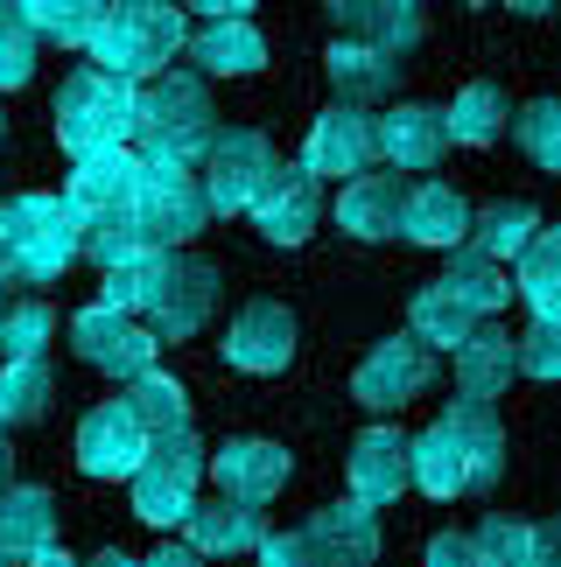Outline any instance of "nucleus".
<instances>
[{
	"label": "nucleus",
	"instance_id": "obj_1",
	"mask_svg": "<svg viewBox=\"0 0 561 567\" xmlns=\"http://www.w3.org/2000/svg\"><path fill=\"white\" fill-rule=\"evenodd\" d=\"M78 267V217L50 189L0 204V288H50Z\"/></svg>",
	"mask_w": 561,
	"mask_h": 567
},
{
	"label": "nucleus",
	"instance_id": "obj_2",
	"mask_svg": "<svg viewBox=\"0 0 561 567\" xmlns=\"http://www.w3.org/2000/svg\"><path fill=\"white\" fill-rule=\"evenodd\" d=\"M211 134H218V105H211L204 78H190V71L141 78V92H134V134H126V141H141V162H183V168H197Z\"/></svg>",
	"mask_w": 561,
	"mask_h": 567
},
{
	"label": "nucleus",
	"instance_id": "obj_3",
	"mask_svg": "<svg viewBox=\"0 0 561 567\" xmlns=\"http://www.w3.org/2000/svg\"><path fill=\"white\" fill-rule=\"evenodd\" d=\"M183 8H169V0H113V8H99L84 50H92V71L141 84L183 56Z\"/></svg>",
	"mask_w": 561,
	"mask_h": 567
},
{
	"label": "nucleus",
	"instance_id": "obj_4",
	"mask_svg": "<svg viewBox=\"0 0 561 567\" xmlns=\"http://www.w3.org/2000/svg\"><path fill=\"white\" fill-rule=\"evenodd\" d=\"M57 141L63 155H99V147H126L134 134V84L126 78H105V71H71L57 84Z\"/></svg>",
	"mask_w": 561,
	"mask_h": 567
},
{
	"label": "nucleus",
	"instance_id": "obj_5",
	"mask_svg": "<svg viewBox=\"0 0 561 567\" xmlns=\"http://www.w3.org/2000/svg\"><path fill=\"white\" fill-rule=\"evenodd\" d=\"M204 183H197V168H183V162H141V176H134V204H126V225H134L141 246H155V252H176L190 246V238L204 231Z\"/></svg>",
	"mask_w": 561,
	"mask_h": 567
},
{
	"label": "nucleus",
	"instance_id": "obj_6",
	"mask_svg": "<svg viewBox=\"0 0 561 567\" xmlns=\"http://www.w3.org/2000/svg\"><path fill=\"white\" fill-rule=\"evenodd\" d=\"M197 484H204V442L190 427L176 434H147L134 476H126V491H134V518L147 526H183V512L197 505Z\"/></svg>",
	"mask_w": 561,
	"mask_h": 567
},
{
	"label": "nucleus",
	"instance_id": "obj_7",
	"mask_svg": "<svg viewBox=\"0 0 561 567\" xmlns=\"http://www.w3.org/2000/svg\"><path fill=\"white\" fill-rule=\"evenodd\" d=\"M211 309H218V267H204L197 252H155V280H147V295H141V309L147 316L141 330L155 337V343H183V337H197Z\"/></svg>",
	"mask_w": 561,
	"mask_h": 567
},
{
	"label": "nucleus",
	"instance_id": "obj_8",
	"mask_svg": "<svg viewBox=\"0 0 561 567\" xmlns=\"http://www.w3.org/2000/svg\"><path fill=\"white\" fill-rule=\"evenodd\" d=\"M274 176V147L267 134H253V126H225V134H211L204 147V204L211 217H239L253 210V196H261V183Z\"/></svg>",
	"mask_w": 561,
	"mask_h": 567
},
{
	"label": "nucleus",
	"instance_id": "obj_9",
	"mask_svg": "<svg viewBox=\"0 0 561 567\" xmlns=\"http://www.w3.org/2000/svg\"><path fill=\"white\" fill-rule=\"evenodd\" d=\"M428 379H436V351L407 330V337H386V343H373V351L358 358L351 400L373 406V413H400L407 400H421V392H428Z\"/></svg>",
	"mask_w": 561,
	"mask_h": 567
},
{
	"label": "nucleus",
	"instance_id": "obj_10",
	"mask_svg": "<svg viewBox=\"0 0 561 567\" xmlns=\"http://www.w3.org/2000/svg\"><path fill=\"white\" fill-rule=\"evenodd\" d=\"M71 351L92 364V372L134 385L141 372H155V351H162V343L147 337L134 316H120V309H105V301H92V309L71 316Z\"/></svg>",
	"mask_w": 561,
	"mask_h": 567
},
{
	"label": "nucleus",
	"instance_id": "obj_11",
	"mask_svg": "<svg viewBox=\"0 0 561 567\" xmlns=\"http://www.w3.org/2000/svg\"><path fill=\"white\" fill-rule=\"evenodd\" d=\"M134 176L141 155L134 147H99V155H71V176H63V210L84 225H105V217H126L134 204Z\"/></svg>",
	"mask_w": 561,
	"mask_h": 567
},
{
	"label": "nucleus",
	"instance_id": "obj_12",
	"mask_svg": "<svg viewBox=\"0 0 561 567\" xmlns=\"http://www.w3.org/2000/svg\"><path fill=\"white\" fill-rule=\"evenodd\" d=\"M204 476L218 484V497H232V505H274L280 484H288V449L280 442H261V434H246V442H225L204 455Z\"/></svg>",
	"mask_w": 561,
	"mask_h": 567
},
{
	"label": "nucleus",
	"instance_id": "obj_13",
	"mask_svg": "<svg viewBox=\"0 0 561 567\" xmlns=\"http://www.w3.org/2000/svg\"><path fill=\"white\" fill-rule=\"evenodd\" d=\"M246 217L261 225V238H274V246H302V238L323 225V183L302 162H274V176L261 183Z\"/></svg>",
	"mask_w": 561,
	"mask_h": 567
},
{
	"label": "nucleus",
	"instance_id": "obj_14",
	"mask_svg": "<svg viewBox=\"0 0 561 567\" xmlns=\"http://www.w3.org/2000/svg\"><path fill=\"white\" fill-rule=\"evenodd\" d=\"M141 449H147V427L126 413V400H105V406L84 413V427H78V470H84V476H99V484L134 476Z\"/></svg>",
	"mask_w": 561,
	"mask_h": 567
},
{
	"label": "nucleus",
	"instance_id": "obj_15",
	"mask_svg": "<svg viewBox=\"0 0 561 567\" xmlns=\"http://www.w3.org/2000/svg\"><path fill=\"white\" fill-rule=\"evenodd\" d=\"M449 155V134H442V105H394V113L373 120V162L386 168H436Z\"/></svg>",
	"mask_w": 561,
	"mask_h": 567
},
{
	"label": "nucleus",
	"instance_id": "obj_16",
	"mask_svg": "<svg viewBox=\"0 0 561 567\" xmlns=\"http://www.w3.org/2000/svg\"><path fill=\"white\" fill-rule=\"evenodd\" d=\"M415 484V449H407L400 427H365L351 442V497L358 505H394V497Z\"/></svg>",
	"mask_w": 561,
	"mask_h": 567
},
{
	"label": "nucleus",
	"instance_id": "obj_17",
	"mask_svg": "<svg viewBox=\"0 0 561 567\" xmlns=\"http://www.w3.org/2000/svg\"><path fill=\"white\" fill-rule=\"evenodd\" d=\"M288 358H295V316L280 301H246L225 330V364H239V372H288Z\"/></svg>",
	"mask_w": 561,
	"mask_h": 567
},
{
	"label": "nucleus",
	"instance_id": "obj_18",
	"mask_svg": "<svg viewBox=\"0 0 561 567\" xmlns=\"http://www.w3.org/2000/svg\"><path fill=\"white\" fill-rule=\"evenodd\" d=\"M302 168H309V176H358V168H373V113L337 99L330 113L309 126Z\"/></svg>",
	"mask_w": 561,
	"mask_h": 567
},
{
	"label": "nucleus",
	"instance_id": "obj_19",
	"mask_svg": "<svg viewBox=\"0 0 561 567\" xmlns=\"http://www.w3.org/2000/svg\"><path fill=\"white\" fill-rule=\"evenodd\" d=\"M323 8H330V21L351 42H373L386 56H407L428 21V0H323Z\"/></svg>",
	"mask_w": 561,
	"mask_h": 567
},
{
	"label": "nucleus",
	"instance_id": "obj_20",
	"mask_svg": "<svg viewBox=\"0 0 561 567\" xmlns=\"http://www.w3.org/2000/svg\"><path fill=\"white\" fill-rule=\"evenodd\" d=\"M302 533H309V547L330 560V567H373V560H379V512L358 505V497L323 505Z\"/></svg>",
	"mask_w": 561,
	"mask_h": 567
},
{
	"label": "nucleus",
	"instance_id": "obj_21",
	"mask_svg": "<svg viewBox=\"0 0 561 567\" xmlns=\"http://www.w3.org/2000/svg\"><path fill=\"white\" fill-rule=\"evenodd\" d=\"M183 533H190V554H253L267 539V526H261V512L253 505H232V497H197V505L183 512Z\"/></svg>",
	"mask_w": 561,
	"mask_h": 567
},
{
	"label": "nucleus",
	"instance_id": "obj_22",
	"mask_svg": "<svg viewBox=\"0 0 561 567\" xmlns=\"http://www.w3.org/2000/svg\"><path fill=\"white\" fill-rule=\"evenodd\" d=\"M407 246H463V231H470V204L449 183H415L400 196V225H394Z\"/></svg>",
	"mask_w": 561,
	"mask_h": 567
},
{
	"label": "nucleus",
	"instance_id": "obj_23",
	"mask_svg": "<svg viewBox=\"0 0 561 567\" xmlns=\"http://www.w3.org/2000/svg\"><path fill=\"white\" fill-rule=\"evenodd\" d=\"M400 196H407V183L394 176V168H386V176H373V168L344 176V189H337V231H351V238H394Z\"/></svg>",
	"mask_w": 561,
	"mask_h": 567
},
{
	"label": "nucleus",
	"instance_id": "obj_24",
	"mask_svg": "<svg viewBox=\"0 0 561 567\" xmlns=\"http://www.w3.org/2000/svg\"><path fill=\"white\" fill-rule=\"evenodd\" d=\"M436 421L457 434V449L470 455V476H478V497L499 484V470H506V421H499V406H484V400H449Z\"/></svg>",
	"mask_w": 561,
	"mask_h": 567
},
{
	"label": "nucleus",
	"instance_id": "obj_25",
	"mask_svg": "<svg viewBox=\"0 0 561 567\" xmlns=\"http://www.w3.org/2000/svg\"><path fill=\"white\" fill-rule=\"evenodd\" d=\"M512 379H520V372H512V337L484 316L478 330L457 343V392H463V400H484V406H491V400H506Z\"/></svg>",
	"mask_w": 561,
	"mask_h": 567
},
{
	"label": "nucleus",
	"instance_id": "obj_26",
	"mask_svg": "<svg viewBox=\"0 0 561 567\" xmlns=\"http://www.w3.org/2000/svg\"><path fill=\"white\" fill-rule=\"evenodd\" d=\"M57 539V497L35 484H8L0 491V560H29Z\"/></svg>",
	"mask_w": 561,
	"mask_h": 567
},
{
	"label": "nucleus",
	"instance_id": "obj_27",
	"mask_svg": "<svg viewBox=\"0 0 561 567\" xmlns=\"http://www.w3.org/2000/svg\"><path fill=\"white\" fill-rule=\"evenodd\" d=\"M323 71H330V84H337V99H344V105H373V99H386V92H394V78H400V56L373 50V42H351V35H337V42H330V56H323Z\"/></svg>",
	"mask_w": 561,
	"mask_h": 567
},
{
	"label": "nucleus",
	"instance_id": "obj_28",
	"mask_svg": "<svg viewBox=\"0 0 561 567\" xmlns=\"http://www.w3.org/2000/svg\"><path fill=\"white\" fill-rule=\"evenodd\" d=\"M415 484L436 497V505H449V497H478V476H470V455L457 449V434H449L442 421L436 427H421L415 442Z\"/></svg>",
	"mask_w": 561,
	"mask_h": 567
},
{
	"label": "nucleus",
	"instance_id": "obj_29",
	"mask_svg": "<svg viewBox=\"0 0 561 567\" xmlns=\"http://www.w3.org/2000/svg\"><path fill=\"white\" fill-rule=\"evenodd\" d=\"M183 50L204 63L211 78H253L267 63V42L253 21H204L197 35H183Z\"/></svg>",
	"mask_w": 561,
	"mask_h": 567
},
{
	"label": "nucleus",
	"instance_id": "obj_30",
	"mask_svg": "<svg viewBox=\"0 0 561 567\" xmlns=\"http://www.w3.org/2000/svg\"><path fill=\"white\" fill-rule=\"evenodd\" d=\"M506 126H512V105H506V92H499L491 78L463 84V92H457V105L442 113V134H449V147H491V141H506Z\"/></svg>",
	"mask_w": 561,
	"mask_h": 567
},
{
	"label": "nucleus",
	"instance_id": "obj_31",
	"mask_svg": "<svg viewBox=\"0 0 561 567\" xmlns=\"http://www.w3.org/2000/svg\"><path fill=\"white\" fill-rule=\"evenodd\" d=\"M520 267V280H512V295L533 309V322H561V231H533L527 252L512 259Z\"/></svg>",
	"mask_w": 561,
	"mask_h": 567
},
{
	"label": "nucleus",
	"instance_id": "obj_32",
	"mask_svg": "<svg viewBox=\"0 0 561 567\" xmlns=\"http://www.w3.org/2000/svg\"><path fill=\"white\" fill-rule=\"evenodd\" d=\"M442 288L463 301L470 316H499L506 301H512V280L499 259H484L478 246H449V267H442Z\"/></svg>",
	"mask_w": 561,
	"mask_h": 567
},
{
	"label": "nucleus",
	"instance_id": "obj_33",
	"mask_svg": "<svg viewBox=\"0 0 561 567\" xmlns=\"http://www.w3.org/2000/svg\"><path fill=\"white\" fill-rule=\"evenodd\" d=\"M533 231H541V210H533V204H484V210H470L463 246H478L484 259L512 267V259L527 252V238H533Z\"/></svg>",
	"mask_w": 561,
	"mask_h": 567
},
{
	"label": "nucleus",
	"instance_id": "obj_34",
	"mask_svg": "<svg viewBox=\"0 0 561 567\" xmlns=\"http://www.w3.org/2000/svg\"><path fill=\"white\" fill-rule=\"evenodd\" d=\"M478 322H484V316H470L463 301L442 288V280H428V288L415 295V316H407V330H415L428 351H436V343H442V351H457V343L478 330Z\"/></svg>",
	"mask_w": 561,
	"mask_h": 567
},
{
	"label": "nucleus",
	"instance_id": "obj_35",
	"mask_svg": "<svg viewBox=\"0 0 561 567\" xmlns=\"http://www.w3.org/2000/svg\"><path fill=\"white\" fill-rule=\"evenodd\" d=\"M50 413V364L42 358H8L0 364V427H29Z\"/></svg>",
	"mask_w": 561,
	"mask_h": 567
},
{
	"label": "nucleus",
	"instance_id": "obj_36",
	"mask_svg": "<svg viewBox=\"0 0 561 567\" xmlns=\"http://www.w3.org/2000/svg\"><path fill=\"white\" fill-rule=\"evenodd\" d=\"M126 413H134L147 434H176V427H190V392L169 372H141L126 385Z\"/></svg>",
	"mask_w": 561,
	"mask_h": 567
},
{
	"label": "nucleus",
	"instance_id": "obj_37",
	"mask_svg": "<svg viewBox=\"0 0 561 567\" xmlns=\"http://www.w3.org/2000/svg\"><path fill=\"white\" fill-rule=\"evenodd\" d=\"M105 0H14V14L29 21L35 42H84Z\"/></svg>",
	"mask_w": 561,
	"mask_h": 567
},
{
	"label": "nucleus",
	"instance_id": "obj_38",
	"mask_svg": "<svg viewBox=\"0 0 561 567\" xmlns=\"http://www.w3.org/2000/svg\"><path fill=\"white\" fill-rule=\"evenodd\" d=\"M57 337V309L50 301H14L8 316H0V358H42Z\"/></svg>",
	"mask_w": 561,
	"mask_h": 567
},
{
	"label": "nucleus",
	"instance_id": "obj_39",
	"mask_svg": "<svg viewBox=\"0 0 561 567\" xmlns=\"http://www.w3.org/2000/svg\"><path fill=\"white\" fill-rule=\"evenodd\" d=\"M470 547H478L484 567H533V526H520V518L491 512L478 533H470Z\"/></svg>",
	"mask_w": 561,
	"mask_h": 567
},
{
	"label": "nucleus",
	"instance_id": "obj_40",
	"mask_svg": "<svg viewBox=\"0 0 561 567\" xmlns=\"http://www.w3.org/2000/svg\"><path fill=\"white\" fill-rule=\"evenodd\" d=\"M147 280H155V246H141V252L113 259V267L99 274V301H105V309H120V316H134V309H141V295H147Z\"/></svg>",
	"mask_w": 561,
	"mask_h": 567
},
{
	"label": "nucleus",
	"instance_id": "obj_41",
	"mask_svg": "<svg viewBox=\"0 0 561 567\" xmlns=\"http://www.w3.org/2000/svg\"><path fill=\"white\" fill-rule=\"evenodd\" d=\"M29 78H35V35L14 14V0H0V92H14Z\"/></svg>",
	"mask_w": 561,
	"mask_h": 567
},
{
	"label": "nucleus",
	"instance_id": "obj_42",
	"mask_svg": "<svg viewBox=\"0 0 561 567\" xmlns=\"http://www.w3.org/2000/svg\"><path fill=\"white\" fill-rule=\"evenodd\" d=\"M512 134H520V147L541 168H561V105L554 99H533L520 120H512Z\"/></svg>",
	"mask_w": 561,
	"mask_h": 567
},
{
	"label": "nucleus",
	"instance_id": "obj_43",
	"mask_svg": "<svg viewBox=\"0 0 561 567\" xmlns=\"http://www.w3.org/2000/svg\"><path fill=\"white\" fill-rule=\"evenodd\" d=\"M512 372H527V379H561V330H554V322H533L527 337H512Z\"/></svg>",
	"mask_w": 561,
	"mask_h": 567
},
{
	"label": "nucleus",
	"instance_id": "obj_44",
	"mask_svg": "<svg viewBox=\"0 0 561 567\" xmlns=\"http://www.w3.org/2000/svg\"><path fill=\"white\" fill-rule=\"evenodd\" d=\"M253 560H261V567H330L309 547V533H267L261 547H253Z\"/></svg>",
	"mask_w": 561,
	"mask_h": 567
},
{
	"label": "nucleus",
	"instance_id": "obj_45",
	"mask_svg": "<svg viewBox=\"0 0 561 567\" xmlns=\"http://www.w3.org/2000/svg\"><path fill=\"white\" fill-rule=\"evenodd\" d=\"M421 567H484V560H478V547H470V533H436L428 554H421Z\"/></svg>",
	"mask_w": 561,
	"mask_h": 567
},
{
	"label": "nucleus",
	"instance_id": "obj_46",
	"mask_svg": "<svg viewBox=\"0 0 561 567\" xmlns=\"http://www.w3.org/2000/svg\"><path fill=\"white\" fill-rule=\"evenodd\" d=\"M190 8L211 14V21H246L253 8H261V0H190Z\"/></svg>",
	"mask_w": 561,
	"mask_h": 567
},
{
	"label": "nucleus",
	"instance_id": "obj_47",
	"mask_svg": "<svg viewBox=\"0 0 561 567\" xmlns=\"http://www.w3.org/2000/svg\"><path fill=\"white\" fill-rule=\"evenodd\" d=\"M533 567H561V526H533Z\"/></svg>",
	"mask_w": 561,
	"mask_h": 567
},
{
	"label": "nucleus",
	"instance_id": "obj_48",
	"mask_svg": "<svg viewBox=\"0 0 561 567\" xmlns=\"http://www.w3.org/2000/svg\"><path fill=\"white\" fill-rule=\"evenodd\" d=\"M141 567H204V554H190V547H162V554H147Z\"/></svg>",
	"mask_w": 561,
	"mask_h": 567
},
{
	"label": "nucleus",
	"instance_id": "obj_49",
	"mask_svg": "<svg viewBox=\"0 0 561 567\" xmlns=\"http://www.w3.org/2000/svg\"><path fill=\"white\" fill-rule=\"evenodd\" d=\"M29 567H78V560H71V554H63L57 539H50V547H42V554H29Z\"/></svg>",
	"mask_w": 561,
	"mask_h": 567
},
{
	"label": "nucleus",
	"instance_id": "obj_50",
	"mask_svg": "<svg viewBox=\"0 0 561 567\" xmlns=\"http://www.w3.org/2000/svg\"><path fill=\"white\" fill-rule=\"evenodd\" d=\"M78 567H141V560H126V554L105 547V554H92V560H78Z\"/></svg>",
	"mask_w": 561,
	"mask_h": 567
},
{
	"label": "nucleus",
	"instance_id": "obj_51",
	"mask_svg": "<svg viewBox=\"0 0 561 567\" xmlns=\"http://www.w3.org/2000/svg\"><path fill=\"white\" fill-rule=\"evenodd\" d=\"M8 476H14V449H8V427H0V491H8Z\"/></svg>",
	"mask_w": 561,
	"mask_h": 567
},
{
	"label": "nucleus",
	"instance_id": "obj_52",
	"mask_svg": "<svg viewBox=\"0 0 561 567\" xmlns=\"http://www.w3.org/2000/svg\"><path fill=\"white\" fill-rule=\"evenodd\" d=\"M506 8H512V14H548L554 0H506Z\"/></svg>",
	"mask_w": 561,
	"mask_h": 567
},
{
	"label": "nucleus",
	"instance_id": "obj_53",
	"mask_svg": "<svg viewBox=\"0 0 561 567\" xmlns=\"http://www.w3.org/2000/svg\"><path fill=\"white\" fill-rule=\"evenodd\" d=\"M169 8H183V0H169Z\"/></svg>",
	"mask_w": 561,
	"mask_h": 567
},
{
	"label": "nucleus",
	"instance_id": "obj_54",
	"mask_svg": "<svg viewBox=\"0 0 561 567\" xmlns=\"http://www.w3.org/2000/svg\"><path fill=\"white\" fill-rule=\"evenodd\" d=\"M0 316H8V301H0Z\"/></svg>",
	"mask_w": 561,
	"mask_h": 567
},
{
	"label": "nucleus",
	"instance_id": "obj_55",
	"mask_svg": "<svg viewBox=\"0 0 561 567\" xmlns=\"http://www.w3.org/2000/svg\"><path fill=\"white\" fill-rule=\"evenodd\" d=\"M478 8H484V0H478Z\"/></svg>",
	"mask_w": 561,
	"mask_h": 567
},
{
	"label": "nucleus",
	"instance_id": "obj_56",
	"mask_svg": "<svg viewBox=\"0 0 561 567\" xmlns=\"http://www.w3.org/2000/svg\"><path fill=\"white\" fill-rule=\"evenodd\" d=\"M0 567H8V560H0Z\"/></svg>",
	"mask_w": 561,
	"mask_h": 567
}]
</instances>
